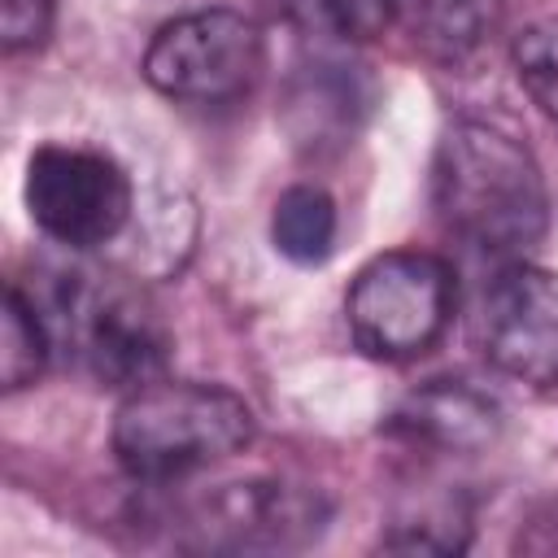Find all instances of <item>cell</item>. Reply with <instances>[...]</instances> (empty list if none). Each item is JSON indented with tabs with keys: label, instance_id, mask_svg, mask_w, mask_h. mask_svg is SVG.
<instances>
[{
	"label": "cell",
	"instance_id": "6da1fadb",
	"mask_svg": "<svg viewBox=\"0 0 558 558\" xmlns=\"http://www.w3.org/2000/svg\"><path fill=\"white\" fill-rule=\"evenodd\" d=\"M432 205L449 235L493 257H523L549 227V192L532 148L480 118H462L436 140Z\"/></svg>",
	"mask_w": 558,
	"mask_h": 558
},
{
	"label": "cell",
	"instance_id": "7a4b0ae2",
	"mask_svg": "<svg viewBox=\"0 0 558 558\" xmlns=\"http://www.w3.org/2000/svg\"><path fill=\"white\" fill-rule=\"evenodd\" d=\"M257 432L248 401L222 384L153 379L113 414V458L140 484H170L235 458Z\"/></svg>",
	"mask_w": 558,
	"mask_h": 558
},
{
	"label": "cell",
	"instance_id": "3957f363",
	"mask_svg": "<svg viewBox=\"0 0 558 558\" xmlns=\"http://www.w3.org/2000/svg\"><path fill=\"white\" fill-rule=\"evenodd\" d=\"M39 310L52 344H65L96 384L131 392L166 375L170 331L161 310L140 288L92 270H61L52 275V292L39 301Z\"/></svg>",
	"mask_w": 558,
	"mask_h": 558
},
{
	"label": "cell",
	"instance_id": "277c9868",
	"mask_svg": "<svg viewBox=\"0 0 558 558\" xmlns=\"http://www.w3.org/2000/svg\"><path fill=\"white\" fill-rule=\"evenodd\" d=\"M453 301L458 288L445 257L423 248H392L353 275L344 292V318L353 344L366 357L410 362L445 336Z\"/></svg>",
	"mask_w": 558,
	"mask_h": 558
},
{
	"label": "cell",
	"instance_id": "5b68a950",
	"mask_svg": "<svg viewBox=\"0 0 558 558\" xmlns=\"http://www.w3.org/2000/svg\"><path fill=\"white\" fill-rule=\"evenodd\" d=\"M266 44L240 9H196L166 22L144 48V78L183 105H231L253 92Z\"/></svg>",
	"mask_w": 558,
	"mask_h": 558
},
{
	"label": "cell",
	"instance_id": "8992f818",
	"mask_svg": "<svg viewBox=\"0 0 558 558\" xmlns=\"http://www.w3.org/2000/svg\"><path fill=\"white\" fill-rule=\"evenodd\" d=\"M26 214L31 222L65 248L109 244L135 205L126 170L96 148L44 144L26 161Z\"/></svg>",
	"mask_w": 558,
	"mask_h": 558
},
{
	"label": "cell",
	"instance_id": "52a82bcc",
	"mask_svg": "<svg viewBox=\"0 0 558 558\" xmlns=\"http://www.w3.org/2000/svg\"><path fill=\"white\" fill-rule=\"evenodd\" d=\"M475 340L497 375L558 388V270L510 262L480 296Z\"/></svg>",
	"mask_w": 558,
	"mask_h": 558
},
{
	"label": "cell",
	"instance_id": "ba28073f",
	"mask_svg": "<svg viewBox=\"0 0 558 558\" xmlns=\"http://www.w3.org/2000/svg\"><path fill=\"white\" fill-rule=\"evenodd\" d=\"M327 523V501L301 484L244 480L192 506L187 527L201 549H296Z\"/></svg>",
	"mask_w": 558,
	"mask_h": 558
},
{
	"label": "cell",
	"instance_id": "9c48e42d",
	"mask_svg": "<svg viewBox=\"0 0 558 558\" xmlns=\"http://www.w3.org/2000/svg\"><path fill=\"white\" fill-rule=\"evenodd\" d=\"M388 432L436 453H480L497 440L501 410L466 379H432L388 414Z\"/></svg>",
	"mask_w": 558,
	"mask_h": 558
},
{
	"label": "cell",
	"instance_id": "30bf717a",
	"mask_svg": "<svg viewBox=\"0 0 558 558\" xmlns=\"http://www.w3.org/2000/svg\"><path fill=\"white\" fill-rule=\"evenodd\" d=\"M366 105H371V92H366L357 65L323 61V65H310V74H301L292 83L288 122L301 144L349 140L357 131V118L366 113Z\"/></svg>",
	"mask_w": 558,
	"mask_h": 558
},
{
	"label": "cell",
	"instance_id": "8fae6325",
	"mask_svg": "<svg viewBox=\"0 0 558 558\" xmlns=\"http://www.w3.org/2000/svg\"><path fill=\"white\" fill-rule=\"evenodd\" d=\"M401 17L436 61L475 57L506 17V0H401Z\"/></svg>",
	"mask_w": 558,
	"mask_h": 558
},
{
	"label": "cell",
	"instance_id": "7c38bea8",
	"mask_svg": "<svg viewBox=\"0 0 558 558\" xmlns=\"http://www.w3.org/2000/svg\"><path fill=\"white\" fill-rule=\"evenodd\" d=\"M336 231H340V218H336V201L314 187V183H296L288 187L279 201H275V214H270V240L275 248L296 262V266H318L331 257L336 248Z\"/></svg>",
	"mask_w": 558,
	"mask_h": 558
},
{
	"label": "cell",
	"instance_id": "4fadbf2b",
	"mask_svg": "<svg viewBox=\"0 0 558 558\" xmlns=\"http://www.w3.org/2000/svg\"><path fill=\"white\" fill-rule=\"evenodd\" d=\"M52 353H57V344H52V331H48V318H44L39 301L31 292H22V283H9L4 288V331H0L4 392L31 388L44 375Z\"/></svg>",
	"mask_w": 558,
	"mask_h": 558
},
{
	"label": "cell",
	"instance_id": "5bb4252c",
	"mask_svg": "<svg viewBox=\"0 0 558 558\" xmlns=\"http://www.w3.org/2000/svg\"><path fill=\"white\" fill-rule=\"evenodd\" d=\"M288 22L331 44H366L401 17V0H279Z\"/></svg>",
	"mask_w": 558,
	"mask_h": 558
},
{
	"label": "cell",
	"instance_id": "9a60e30c",
	"mask_svg": "<svg viewBox=\"0 0 558 558\" xmlns=\"http://www.w3.org/2000/svg\"><path fill=\"white\" fill-rule=\"evenodd\" d=\"M510 61L532 105L558 122V13L527 22L510 44Z\"/></svg>",
	"mask_w": 558,
	"mask_h": 558
},
{
	"label": "cell",
	"instance_id": "2e32d148",
	"mask_svg": "<svg viewBox=\"0 0 558 558\" xmlns=\"http://www.w3.org/2000/svg\"><path fill=\"white\" fill-rule=\"evenodd\" d=\"M52 13H57V0H0V35H4V48L9 52H22V48L44 44L48 31H52Z\"/></svg>",
	"mask_w": 558,
	"mask_h": 558
}]
</instances>
